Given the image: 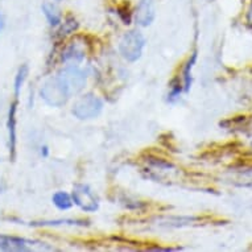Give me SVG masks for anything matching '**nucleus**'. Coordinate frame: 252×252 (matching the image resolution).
I'll return each mask as SVG.
<instances>
[{
  "label": "nucleus",
  "mask_w": 252,
  "mask_h": 252,
  "mask_svg": "<svg viewBox=\"0 0 252 252\" xmlns=\"http://www.w3.org/2000/svg\"><path fill=\"white\" fill-rule=\"evenodd\" d=\"M184 91V86H182V82L178 78H174L172 82H170V90L169 94H168V99L169 102H174L177 100L181 95V93Z\"/></svg>",
  "instance_id": "obj_15"
},
{
  "label": "nucleus",
  "mask_w": 252,
  "mask_h": 252,
  "mask_svg": "<svg viewBox=\"0 0 252 252\" xmlns=\"http://www.w3.org/2000/svg\"><path fill=\"white\" fill-rule=\"evenodd\" d=\"M3 28V17H1V13H0V31Z\"/></svg>",
  "instance_id": "obj_17"
},
{
  "label": "nucleus",
  "mask_w": 252,
  "mask_h": 252,
  "mask_svg": "<svg viewBox=\"0 0 252 252\" xmlns=\"http://www.w3.org/2000/svg\"><path fill=\"white\" fill-rule=\"evenodd\" d=\"M102 111H103V100L93 93H87L77 98L71 107V114L79 120L95 119Z\"/></svg>",
  "instance_id": "obj_2"
},
{
  "label": "nucleus",
  "mask_w": 252,
  "mask_h": 252,
  "mask_svg": "<svg viewBox=\"0 0 252 252\" xmlns=\"http://www.w3.org/2000/svg\"><path fill=\"white\" fill-rule=\"evenodd\" d=\"M17 100L11 103L8 110V119H7V129H8V149L11 160H15L16 157V144H17Z\"/></svg>",
  "instance_id": "obj_9"
},
{
  "label": "nucleus",
  "mask_w": 252,
  "mask_h": 252,
  "mask_svg": "<svg viewBox=\"0 0 252 252\" xmlns=\"http://www.w3.org/2000/svg\"><path fill=\"white\" fill-rule=\"evenodd\" d=\"M41 9L50 27L57 28L58 25L61 24L62 15L60 12V9L57 8V5L54 4V3H52V1H44L41 5Z\"/></svg>",
  "instance_id": "obj_10"
},
{
  "label": "nucleus",
  "mask_w": 252,
  "mask_h": 252,
  "mask_svg": "<svg viewBox=\"0 0 252 252\" xmlns=\"http://www.w3.org/2000/svg\"><path fill=\"white\" fill-rule=\"evenodd\" d=\"M144 34L139 31H129L124 34L119 42L120 56L127 62H136L145 48Z\"/></svg>",
  "instance_id": "obj_3"
},
{
  "label": "nucleus",
  "mask_w": 252,
  "mask_h": 252,
  "mask_svg": "<svg viewBox=\"0 0 252 252\" xmlns=\"http://www.w3.org/2000/svg\"><path fill=\"white\" fill-rule=\"evenodd\" d=\"M52 202L58 210L61 211H66L70 210L74 202H73V198H71L70 193L63 190H58L56 191L53 195H52Z\"/></svg>",
  "instance_id": "obj_11"
},
{
  "label": "nucleus",
  "mask_w": 252,
  "mask_h": 252,
  "mask_svg": "<svg viewBox=\"0 0 252 252\" xmlns=\"http://www.w3.org/2000/svg\"><path fill=\"white\" fill-rule=\"evenodd\" d=\"M57 28L60 37H65L67 34L74 33L77 28H78V23L73 16H67L65 19H62L61 24L58 25Z\"/></svg>",
  "instance_id": "obj_14"
},
{
  "label": "nucleus",
  "mask_w": 252,
  "mask_h": 252,
  "mask_svg": "<svg viewBox=\"0 0 252 252\" xmlns=\"http://www.w3.org/2000/svg\"><path fill=\"white\" fill-rule=\"evenodd\" d=\"M71 198L74 205L85 213H95L99 209V199L86 184H77L71 191Z\"/></svg>",
  "instance_id": "obj_4"
},
{
  "label": "nucleus",
  "mask_w": 252,
  "mask_h": 252,
  "mask_svg": "<svg viewBox=\"0 0 252 252\" xmlns=\"http://www.w3.org/2000/svg\"><path fill=\"white\" fill-rule=\"evenodd\" d=\"M41 99L50 107H62L73 95L70 86L60 73L48 79L40 90Z\"/></svg>",
  "instance_id": "obj_1"
},
{
  "label": "nucleus",
  "mask_w": 252,
  "mask_h": 252,
  "mask_svg": "<svg viewBox=\"0 0 252 252\" xmlns=\"http://www.w3.org/2000/svg\"><path fill=\"white\" fill-rule=\"evenodd\" d=\"M247 20H248V24L252 25V4H251V7H250V9H248Z\"/></svg>",
  "instance_id": "obj_16"
},
{
  "label": "nucleus",
  "mask_w": 252,
  "mask_h": 252,
  "mask_svg": "<svg viewBox=\"0 0 252 252\" xmlns=\"http://www.w3.org/2000/svg\"><path fill=\"white\" fill-rule=\"evenodd\" d=\"M86 57V45L77 40L69 42L61 52V61L67 65H77Z\"/></svg>",
  "instance_id": "obj_8"
},
{
  "label": "nucleus",
  "mask_w": 252,
  "mask_h": 252,
  "mask_svg": "<svg viewBox=\"0 0 252 252\" xmlns=\"http://www.w3.org/2000/svg\"><path fill=\"white\" fill-rule=\"evenodd\" d=\"M135 23L139 27H149L156 17V4L155 0H140L136 5L135 12L132 13Z\"/></svg>",
  "instance_id": "obj_6"
},
{
  "label": "nucleus",
  "mask_w": 252,
  "mask_h": 252,
  "mask_svg": "<svg viewBox=\"0 0 252 252\" xmlns=\"http://www.w3.org/2000/svg\"><path fill=\"white\" fill-rule=\"evenodd\" d=\"M44 244L38 240H31L20 236L3 235L0 234V251L25 252L32 251L33 248H44Z\"/></svg>",
  "instance_id": "obj_5"
},
{
  "label": "nucleus",
  "mask_w": 252,
  "mask_h": 252,
  "mask_svg": "<svg viewBox=\"0 0 252 252\" xmlns=\"http://www.w3.org/2000/svg\"><path fill=\"white\" fill-rule=\"evenodd\" d=\"M195 60H197V52L191 54V57L186 61V63L182 67V86H184V91L188 93L191 87V69L194 66Z\"/></svg>",
  "instance_id": "obj_12"
},
{
  "label": "nucleus",
  "mask_w": 252,
  "mask_h": 252,
  "mask_svg": "<svg viewBox=\"0 0 252 252\" xmlns=\"http://www.w3.org/2000/svg\"><path fill=\"white\" fill-rule=\"evenodd\" d=\"M28 77V66L27 65H21L15 75V81H13V95L15 100H19V96L21 94V89L24 86L25 81Z\"/></svg>",
  "instance_id": "obj_13"
},
{
  "label": "nucleus",
  "mask_w": 252,
  "mask_h": 252,
  "mask_svg": "<svg viewBox=\"0 0 252 252\" xmlns=\"http://www.w3.org/2000/svg\"><path fill=\"white\" fill-rule=\"evenodd\" d=\"M60 74L63 77L67 85L70 86L73 94L78 93L79 90H82L85 85H86V73L78 65H71V63L70 65H66L60 71Z\"/></svg>",
  "instance_id": "obj_7"
},
{
  "label": "nucleus",
  "mask_w": 252,
  "mask_h": 252,
  "mask_svg": "<svg viewBox=\"0 0 252 252\" xmlns=\"http://www.w3.org/2000/svg\"><path fill=\"white\" fill-rule=\"evenodd\" d=\"M54 1H62V0H54Z\"/></svg>",
  "instance_id": "obj_18"
}]
</instances>
